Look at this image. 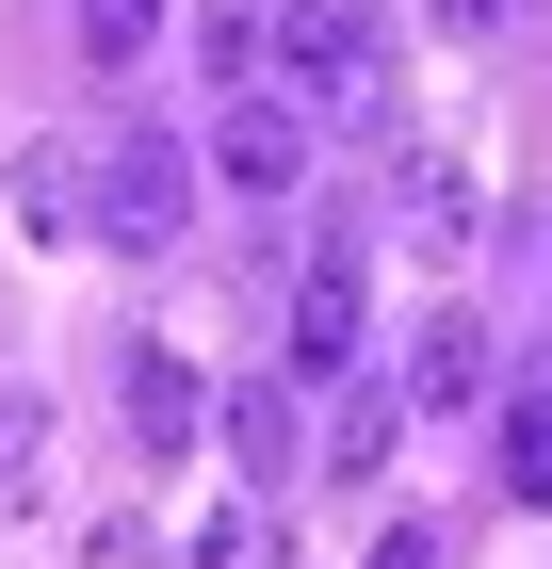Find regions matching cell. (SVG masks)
Here are the masks:
<instances>
[{"label":"cell","instance_id":"obj_8","mask_svg":"<svg viewBox=\"0 0 552 569\" xmlns=\"http://www.w3.org/2000/svg\"><path fill=\"white\" fill-rule=\"evenodd\" d=\"M212 439L244 456V488H293V375H244V391H212Z\"/></svg>","mask_w":552,"mask_h":569},{"label":"cell","instance_id":"obj_9","mask_svg":"<svg viewBox=\"0 0 552 569\" xmlns=\"http://www.w3.org/2000/svg\"><path fill=\"white\" fill-rule=\"evenodd\" d=\"M0 212L33 228V244H82V147H17L0 163Z\"/></svg>","mask_w":552,"mask_h":569},{"label":"cell","instance_id":"obj_12","mask_svg":"<svg viewBox=\"0 0 552 569\" xmlns=\"http://www.w3.org/2000/svg\"><path fill=\"white\" fill-rule=\"evenodd\" d=\"M504 505H552V391L504 407Z\"/></svg>","mask_w":552,"mask_h":569},{"label":"cell","instance_id":"obj_11","mask_svg":"<svg viewBox=\"0 0 552 569\" xmlns=\"http://www.w3.org/2000/svg\"><path fill=\"white\" fill-rule=\"evenodd\" d=\"M49 488V391H0V521Z\"/></svg>","mask_w":552,"mask_h":569},{"label":"cell","instance_id":"obj_4","mask_svg":"<svg viewBox=\"0 0 552 569\" xmlns=\"http://www.w3.org/2000/svg\"><path fill=\"white\" fill-rule=\"evenodd\" d=\"M471 228H488V179L455 147H390V244L407 261H471Z\"/></svg>","mask_w":552,"mask_h":569},{"label":"cell","instance_id":"obj_14","mask_svg":"<svg viewBox=\"0 0 552 569\" xmlns=\"http://www.w3.org/2000/svg\"><path fill=\"white\" fill-rule=\"evenodd\" d=\"M82 569H163V537H147V521L114 505V521H82Z\"/></svg>","mask_w":552,"mask_h":569},{"label":"cell","instance_id":"obj_17","mask_svg":"<svg viewBox=\"0 0 552 569\" xmlns=\"http://www.w3.org/2000/svg\"><path fill=\"white\" fill-rule=\"evenodd\" d=\"M504 17H520V0H439V33H504Z\"/></svg>","mask_w":552,"mask_h":569},{"label":"cell","instance_id":"obj_15","mask_svg":"<svg viewBox=\"0 0 552 569\" xmlns=\"http://www.w3.org/2000/svg\"><path fill=\"white\" fill-rule=\"evenodd\" d=\"M260 553H277V537H260V521H244V505H228V521H212V537H195V553H179V569H260Z\"/></svg>","mask_w":552,"mask_h":569},{"label":"cell","instance_id":"obj_6","mask_svg":"<svg viewBox=\"0 0 552 569\" xmlns=\"http://www.w3.org/2000/svg\"><path fill=\"white\" fill-rule=\"evenodd\" d=\"M390 391H407V423H455V407L504 391V358H488V326H471V309H423V342H407V375H390Z\"/></svg>","mask_w":552,"mask_h":569},{"label":"cell","instance_id":"obj_10","mask_svg":"<svg viewBox=\"0 0 552 569\" xmlns=\"http://www.w3.org/2000/svg\"><path fill=\"white\" fill-rule=\"evenodd\" d=\"M390 439H407V391H374V375H358V391L325 407V488H374Z\"/></svg>","mask_w":552,"mask_h":569},{"label":"cell","instance_id":"obj_7","mask_svg":"<svg viewBox=\"0 0 552 569\" xmlns=\"http://www.w3.org/2000/svg\"><path fill=\"white\" fill-rule=\"evenodd\" d=\"M130 456H195V439H212V391H195V358L179 342H130Z\"/></svg>","mask_w":552,"mask_h":569},{"label":"cell","instance_id":"obj_1","mask_svg":"<svg viewBox=\"0 0 552 569\" xmlns=\"http://www.w3.org/2000/svg\"><path fill=\"white\" fill-rule=\"evenodd\" d=\"M260 82L293 98L309 131H390V33L358 0H277V66Z\"/></svg>","mask_w":552,"mask_h":569},{"label":"cell","instance_id":"obj_13","mask_svg":"<svg viewBox=\"0 0 552 569\" xmlns=\"http://www.w3.org/2000/svg\"><path fill=\"white\" fill-rule=\"evenodd\" d=\"M147 33H163V0H82V49H98V66H130Z\"/></svg>","mask_w":552,"mask_h":569},{"label":"cell","instance_id":"obj_2","mask_svg":"<svg viewBox=\"0 0 552 569\" xmlns=\"http://www.w3.org/2000/svg\"><path fill=\"white\" fill-rule=\"evenodd\" d=\"M82 228L114 261H179V244H195V147L179 131H114L82 163Z\"/></svg>","mask_w":552,"mask_h":569},{"label":"cell","instance_id":"obj_3","mask_svg":"<svg viewBox=\"0 0 552 569\" xmlns=\"http://www.w3.org/2000/svg\"><path fill=\"white\" fill-rule=\"evenodd\" d=\"M358 342H374V261H358V228H325L293 261V309H277V375L293 391H358Z\"/></svg>","mask_w":552,"mask_h":569},{"label":"cell","instance_id":"obj_16","mask_svg":"<svg viewBox=\"0 0 552 569\" xmlns=\"http://www.w3.org/2000/svg\"><path fill=\"white\" fill-rule=\"evenodd\" d=\"M358 569H439V537H423V521H390V537H374Z\"/></svg>","mask_w":552,"mask_h":569},{"label":"cell","instance_id":"obj_5","mask_svg":"<svg viewBox=\"0 0 552 569\" xmlns=\"http://www.w3.org/2000/svg\"><path fill=\"white\" fill-rule=\"evenodd\" d=\"M212 179H228V196H260V212H277V196H293V179H309V114H293V98H277V82H260V98H228V114H212Z\"/></svg>","mask_w":552,"mask_h":569}]
</instances>
